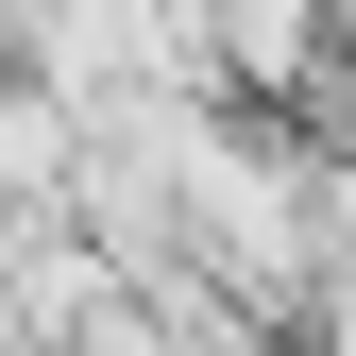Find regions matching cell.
Segmentation results:
<instances>
[{"mask_svg": "<svg viewBox=\"0 0 356 356\" xmlns=\"http://www.w3.org/2000/svg\"><path fill=\"white\" fill-rule=\"evenodd\" d=\"M68 170H85V136H68L51 102H34V85H0V187L34 204V187H68Z\"/></svg>", "mask_w": 356, "mask_h": 356, "instance_id": "6da1fadb", "label": "cell"}, {"mask_svg": "<svg viewBox=\"0 0 356 356\" xmlns=\"http://www.w3.org/2000/svg\"><path fill=\"white\" fill-rule=\"evenodd\" d=\"M220 34H238V68H305V0H220Z\"/></svg>", "mask_w": 356, "mask_h": 356, "instance_id": "7a4b0ae2", "label": "cell"}]
</instances>
